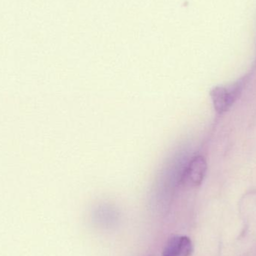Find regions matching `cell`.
<instances>
[{
  "label": "cell",
  "instance_id": "cell-2",
  "mask_svg": "<svg viewBox=\"0 0 256 256\" xmlns=\"http://www.w3.org/2000/svg\"><path fill=\"white\" fill-rule=\"evenodd\" d=\"M242 84H238L234 87L226 88L216 86L210 91V97L213 102L214 108L218 114H224L230 109L238 97L242 90Z\"/></svg>",
  "mask_w": 256,
  "mask_h": 256
},
{
  "label": "cell",
  "instance_id": "cell-3",
  "mask_svg": "<svg viewBox=\"0 0 256 256\" xmlns=\"http://www.w3.org/2000/svg\"><path fill=\"white\" fill-rule=\"evenodd\" d=\"M194 252L192 240L186 236L171 238L164 248L162 256H191Z\"/></svg>",
  "mask_w": 256,
  "mask_h": 256
},
{
  "label": "cell",
  "instance_id": "cell-1",
  "mask_svg": "<svg viewBox=\"0 0 256 256\" xmlns=\"http://www.w3.org/2000/svg\"><path fill=\"white\" fill-rule=\"evenodd\" d=\"M207 172L204 156H196L190 161L182 174L180 183L186 188H196L202 183Z\"/></svg>",
  "mask_w": 256,
  "mask_h": 256
}]
</instances>
